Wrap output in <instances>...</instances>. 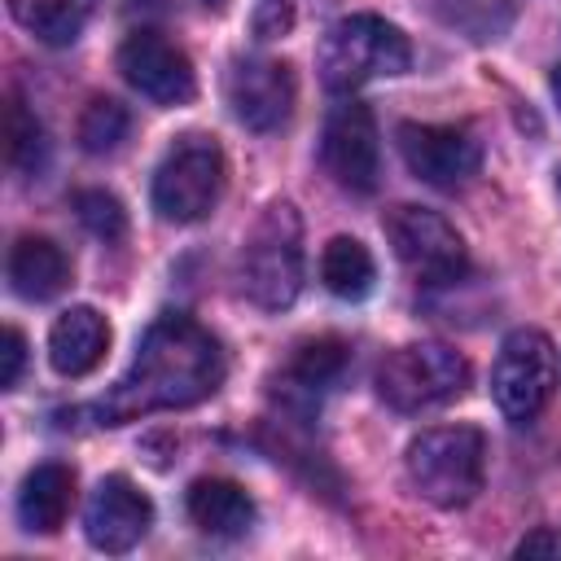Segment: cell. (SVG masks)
<instances>
[{
    "instance_id": "obj_5",
    "label": "cell",
    "mask_w": 561,
    "mask_h": 561,
    "mask_svg": "<svg viewBox=\"0 0 561 561\" xmlns=\"http://www.w3.org/2000/svg\"><path fill=\"white\" fill-rule=\"evenodd\" d=\"M469 386V359L447 342H408L377 364V394L394 412L438 408Z\"/></svg>"
},
{
    "instance_id": "obj_10",
    "label": "cell",
    "mask_w": 561,
    "mask_h": 561,
    "mask_svg": "<svg viewBox=\"0 0 561 561\" xmlns=\"http://www.w3.org/2000/svg\"><path fill=\"white\" fill-rule=\"evenodd\" d=\"M118 75L153 105H188L197 96V70L184 48L162 39L158 31H131L118 44Z\"/></svg>"
},
{
    "instance_id": "obj_24",
    "label": "cell",
    "mask_w": 561,
    "mask_h": 561,
    "mask_svg": "<svg viewBox=\"0 0 561 561\" xmlns=\"http://www.w3.org/2000/svg\"><path fill=\"white\" fill-rule=\"evenodd\" d=\"M75 215H79V224H83L92 237H101V241H123V232H127V210H123V202H118L114 193H105V188H79V193H75Z\"/></svg>"
},
{
    "instance_id": "obj_4",
    "label": "cell",
    "mask_w": 561,
    "mask_h": 561,
    "mask_svg": "<svg viewBox=\"0 0 561 561\" xmlns=\"http://www.w3.org/2000/svg\"><path fill=\"white\" fill-rule=\"evenodd\" d=\"M403 465L421 500L438 508H465L482 491L486 438L478 425H438L408 443Z\"/></svg>"
},
{
    "instance_id": "obj_13",
    "label": "cell",
    "mask_w": 561,
    "mask_h": 561,
    "mask_svg": "<svg viewBox=\"0 0 561 561\" xmlns=\"http://www.w3.org/2000/svg\"><path fill=\"white\" fill-rule=\"evenodd\" d=\"M149 526H153V504L131 478L105 473L88 495L83 530L96 552H131L149 535Z\"/></svg>"
},
{
    "instance_id": "obj_20",
    "label": "cell",
    "mask_w": 561,
    "mask_h": 561,
    "mask_svg": "<svg viewBox=\"0 0 561 561\" xmlns=\"http://www.w3.org/2000/svg\"><path fill=\"white\" fill-rule=\"evenodd\" d=\"M346 359H351V346L342 337H311L294 351V359L285 368V381L298 394H320L346 373Z\"/></svg>"
},
{
    "instance_id": "obj_6",
    "label": "cell",
    "mask_w": 561,
    "mask_h": 561,
    "mask_svg": "<svg viewBox=\"0 0 561 561\" xmlns=\"http://www.w3.org/2000/svg\"><path fill=\"white\" fill-rule=\"evenodd\" d=\"M224 193V149L206 131L180 136L153 171V210L167 224H197Z\"/></svg>"
},
{
    "instance_id": "obj_19",
    "label": "cell",
    "mask_w": 561,
    "mask_h": 561,
    "mask_svg": "<svg viewBox=\"0 0 561 561\" xmlns=\"http://www.w3.org/2000/svg\"><path fill=\"white\" fill-rule=\"evenodd\" d=\"M320 280L333 298L342 302H359L373 294L377 285V263L368 254V245L359 237H333L320 254Z\"/></svg>"
},
{
    "instance_id": "obj_27",
    "label": "cell",
    "mask_w": 561,
    "mask_h": 561,
    "mask_svg": "<svg viewBox=\"0 0 561 561\" xmlns=\"http://www.w3.org/2000/svg\"><path fill=\"white\" fill-rule=\"evenodd\" d=\"M517 557H561V535H552L543 526V530H535V535H526L517 543Z\"/></svg>"
},
{
    "instance_id": "obj_18",
    "label": "cell",
    "mask_w": 561,
    "mask_h": 561,
    "mask_svg": "<svg viewBox=\"0 0 561 561\" xmlns=\"http://www.w3.org/2000/svg\"><path fill=\"white\" fill-rule=\"evenodd\" d=\"M96 0H9L13 22L48 48H66L83 35Z\"/></svg>"
},
{
    "instance_id": "obj_7",
    "label": "cell",
    "mask_w": 561,
    "mask_h": 561,
    "mask_svg": "<svg viewBox=\"0 0 561 561\" xmlns=\"http://www.w3.org/2000/svg\"><path fill=\"white\" fill-rule=\"evenodd\" d=\"M557 390V346L543 329H513L500 342L495 368H491V394L495 408L508 421H535Z\"/></svg>"
},
{
    "instance_id": "obj_26",
    "label": "cell",
    "mask_w": 561,
    "mask_h": 561,
    "mask_svg": "<svg viewBox=\"0 0 561 561\" xmlns=\"http://www.w3.org/2000/svg\"><path fill=\"white\" fill-rule=\"evenodd\" d=\"M22 368H26V337L18 329H4V373H0V386L13 390L22 381Z\"/></svg>"
},
{
    "instance_id": "obj_29",
    "label": "cell",
    "mask_w": 561,
    "mask_h": 561,
    "mask_svg": "<svg viewBox=\"0 0 561 561\" xmlns=\"http://www.w3.org/2000/svg\"><path fill=\"white\" fill-rule=\"evenodd\" d=\"M202 4H206V9H224L228 0H202Z\"/></svg>"
},
{
    "instance_id": "obj_15",
    "label": "cell",
    "mask_w": 561,
    "mask_h": 561,
    "mask_svg": "<svg viewBox=\"0 0 561 561\" xmlns=\"http://www.w3.org/2000/svg\"><path fill=\"white\" fill-rule=\"evenodd\" d=\"M70 504H75V469L48 460V465H35L22 478L18 522L31 535H57L66 526V517H70Z\"/></svg>"
},
{
    "instance_id": "obj_23",
    "label": "cell",
    "mask_w": 561,
    "mask_h": 561,
    "mask_svg": "<svg viewBox=\"0 0 561 561\" xmlns=\"http://www.w3.org/2000/svg\"><path fill=\"white\" fill-rule=\"evenodd\" d=\"M44 158H48L44 127H39V118L22 105V96H13V101H9V162H13V171H22V175H39V171H44Z\"/></svg>"
},
{
    "instance_id": "obj_8",
    "label": "cell",
    "mask_w": 561,
    "mask_h": 561,
    "mask_svg": "<svg viewBox=\"0 0 561 561\" xmlns=\"http://www.w3.org/2000/svg\"><path fill=\"white\" fill-rule=\"evenodd\" d=\"M386 241L394 245V259L421 280V285H451L469 272V250L460 241V232L425 206H390L386 219Z\"/></svg>"
},
{
    "instance_id": "obj_11",
    "label": "cell",
    "mask_w": 561,
    "mask_h": 561,
    "mask_svg": "<svg viewBox=\"0 0 561 561\" xmlns=\"http://www.w3.org/2000/svg\"><path fill=\"white\" fill-rule=\"evenodd\" d=\"M224 96L232 105V118L250 131H276L289 123L294 114V70L276 57H237L228 79H224Z\"/></svg>"
},
{
    "instance_id": "obj_16",
    "label": "cell",
    "mask_w": 561,
    "mask_h": 561,
    "mask_svg": "<svg viewBox=\"0 0 561 561\" xmlns=\"http://www.w3.org/2000/svg\"><path fill=\"white\" fill-rule=\"evenodd\" d=\"M188 517L210 539H241L254 526V500L232 478H197L188 486Z\"/></svg>"
},
{
    "instance_id": "obj_3",
    "label": "cell",
    "mask_w": 561,
    "mask_h": 561,
    "mask_svg": "<svg viewBox=\"0 0 561 561\" xmlns=\"http://www.w3.org/2000/svg\"><path fill=\"white\" fill-rule=\"evenodd\" d=\"M408 66H412L408 35L377 13H351L333 22L316 48V70L329 92H355L373 79L403 75Z\"/></svg>"
},
{
    "instance_id": "obj_28",
    "label": "cell",
    "mask_w": 561,
    "mask_h": 561,
    "mask_svg": "<svg viewBox=\"0 0 561 561\" xmlns=\"http://www.w3.org/2000/svg\"><path fill=\"white\" fill-rule=\"evenodd\" d=\"M548 88H552V101H557V110H561V66L552 70V79H548Z\"/></svg>"
},
{
    "instance_id": "obj_21",
    "label": "cell",
    "mask_w": 561,
    "mask_h": 561,
    "mask_svg": "<svg viewBox=\"0 0 561 561\" xmlns=\"http://www.w3.org/2000/svg\"><path fill=\"white\" fill-rule=\"evenodd\" d=\"M127 131H131V114H127L123 101H114V96L88 101V110L79 118V145H83V153L105 158V153H114L127 140Z\"/></svg>"
},
{
    "instance_id": "obj_25",
    "label": "cell",
    "mask_w": 561,
    "mask_h": 561,
    "mask_svg": "<svg viewBox=\"0 0 561 561\" xmlns=\"http://www.w3.org/2000/svg\"><path fill=\"white\" fill-rule=\"evenodd\" d=\"M289 22H294V4L289 0H263L259 4V18H254V31L263 39H272V35H285Z\"/></svg>"
},
{
    "instance_id": "obj_12",
    "label": "cell",
    "mask_w": 561,
    "mask_h": 561,
    "mask_svg": "<svg viewBox=\"0 0 561 561\" xmlns=\"http://www.w3.org/2000/svg\"><path fill=\"white\" fill-rule=\"evenodd\" d=\"M394 140H399V153H403L408 171L430 188H460L482 167V145L460 127L403 123L394 131Z\"/></svg>"
},
{
    "instance_id": "obj_1",
    "label": "cell",
    "mask_w": 561,
    "mask_h": 561,
    "mask_svg": "<svg viewBox=\"0 0 561 561\" xmlns=\"http://www.w3.org/2000/svg\"><path fill=\"white\" fill-rule=\"evenodd\" d=\"M224 373L228 364L215 333L202 329L193 316L167 311L145 329L127 373L88 412L96 416V425H127L149 412L193 408L224 386Z\"/></svg>"
},
{
    "instance_id": "obj_30",
    "label": "cell",
    "mask_w": 561,
    "mask_h": 561,
    "mask_svg": "<svg viewBox=\"0 0 561 561\" xmlns=\"http://www.w3.org/2000/svg\"><path fill=\"white\" fill-rule=\"evenodd\" d=\"M557 188H561V171H557Z\"/></svg>"
},
{
    "instance_id": "obj_22",
    "label": "cell",
    "mask_w": 561,
    "mask_h": 561,
    "mask_svg": "<svg viewBox=\"0 0 561 561\" xmlns=\"http://www.w3.org/2000/svg\"><path fill=\"white\" fill-rule=\"evenodd\" d=\"M438 18L456 31H465L469 39H500L513 22V0H434Z\"/></svg>"
},
{
    "instance_id": "obj_14",
    "label": "cell",
    "mask_w": 561,
    "mask_h": 561,
    "mask_svg": "<svg viewBox=\"0 0 561 561\" xmlns=\"http://www.w3.org/2000/svg\"><path fill=\"white\" fill-rule=\"evenodd\" d=\"M110 346V324L96 307H70L48 329V364L61 377H88Z\"/></svg>"
},
{
    "instance_id": "obj_17",
    "label": "cell",
    "mask_w": 561,
    "mask_h": 561,
    "mask_svg": "<svg viewBox=\"0 0 561 561\" xmlns=\"http://www.w3.org/2000/svg\"><path fill=\"white\" fill-rule=\"evenodd\" d=\"M9 285L26 302H48L70 285V259L53 237H18L9 250Z\"/></svg>"
},
{
    "instance_id": "obj_9",
    "label": "cell",
    "mask_w": 561,
    "mask_h": 561,
    "mask_svg": "<svg viewBox=\"0 0 561 561\" xmlns=\"http://www.w3.org/2000/svg\"><path fill=\"white\" fill-rule=\"evenodd\" d=\"M320 162L346 193H373L381 180V145L377 123L364 101H342L324 118L320 131Z\"/></svg>"
},
{
    "instance_id": "obj_2",
    "label": "cell",
    "mask_w": 561,
    "mask_h": 561,
    "mask_svg": "<svg viewBox=\"0 0 561 561\" xmlns=\"http://www.w3.org/2000/svg\"><path fill=\"white\" fill-rule=\"evenodd\" d=\"M241 294L259 311H285L302 289V219L294 202H272L241 241Z\"/></svg>"
}]
</instances>
